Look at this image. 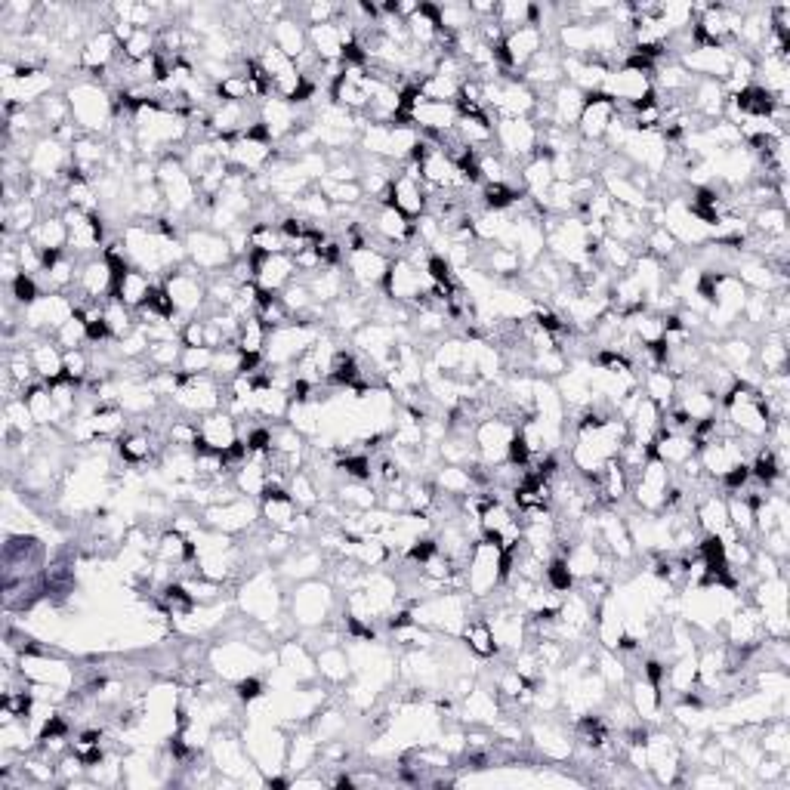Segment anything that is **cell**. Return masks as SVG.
<instances>
[{
  "instance_id": "52a82bcc",
  "label": "cell",
  "mask_w": 790,
  "mask_h": 790,
  "mask_svg": "<svg viewBox=\"0 0 790 790\" xmlns=\"http://www.w3.org/2000/svg\"><path fill=\"white\" fill-rule=\"evenodd\" d=\"M753 362H760V374H781L787 371V362H790V352H787V331H766L763 337V346L757 349V358Z\"/></svg>"
},
{
  "instance_id": "30bf717a",
  "label": "cell",
  "mask_w": 790,
  "mask_h": 790,
  "mask_svg": "<svg viewBox=\"0 0 790 790\" xmlns=\"http://www.w3.org/2000/svg\"><path fill=\"white\" fill-rule=\"evenodd\" d=\"M315 664H318V673L331 682H343L349 676V658L343 649H337V645H325Z\"/></svg>"
},
{
  "instance_id": "3957f363",
  "label": "cell",
  "mask_w": 790,
  "mask_h": 790,
  "mask_svg": "<svg viewBox=\"0 0 790 790\" xmlns=\"http://www.w3.org/2000/svg\"><path fill=\"white\" fill-rule=\"evenodd\" d=\"M334 608V590L321 581H303L294 593V621L300 627H321Z\"/></svg>"
},
{
  "instance_id": "6da1fadb",
  "label": "cell",
  "mask_w": 790,
  "mask_h": 790,
  "mask_svg": "<svg viewBox=\"0 0 790 790\" xmlns=\"http://www.w3.org/2000/svg\"><path fill=\"white\" fill-rule=\"evenodd\" d=\"M183 247H186V260L198 272H204L207 278L223 272L235 260L232 247H229V238L223 232H217V229H210V226L189 229L186 238H183Z\"/></svg>"
},
{
  "instance_id": "8992f818",
  "label": "cell",
  "mask_w": 790,
  "mask_h": 790,
  "mask_svg": "<svg viewBox=\"0 0 790 790\" xmlns=\"http://www.w3.org/2000/svg\"><path fill=\"white\" fill-rule=\"evenodd\" d=\"M269 41L272 47H278L284 56L297 59L300 53L309 50V31L300 19H291V16H281L278 22L269 25Z\"/></svg>"
},
{
  "instance_id": "5b68a950",
  "label": "cell",
  "mask_w": 790,
  "mask_h": 790,
  "mask_svg": "<svg viewBox=\"0 0 790 790\" xmlns=\"http://www.w3.org/2000/svg\"><path fill=\"white\" fill-rule=\"evenodd\" d=\"M155 278L149 275V272H142V269H127L124 275H118L115 278V294L112 297H118L121 303H127L133 312H139L142 306H149V300H152V294H155Z\"/></svg>"
},
{
  "instance_id": "ba28073f",
  "label": "cell",
  "mask_w": 790,
  "mask_h": 790,
  "mask_svg": "<svg viewBox=\"0 0 790 790\" xmlns=\"http://www.w3.org/2000/svg\"><path fill=\"white\" fill-rule=\"evenodd\" d=\"M460 636H463V642H466V649H470L473 655H479V658H494V655H500L497 642H494V633H491V624H488L485 615H476V618L466 621L463 630H460Z\"/></svg>"
},
{
  "instance_id": "7a4b0ae2",
  "label": "cell",
  "mask_w": 790,
  "mask_h": 790,
  "mask_svg": "<svg viewBox=\"0 0 790 790\" xmlns=\"http://www.w3.org/2000/svg\"><path fill=\"white\" fill-rule=\"evenodd\" d=\"M161 284H164V291L173 300L176 315H186V321H189V318H198L204 312V303H207V275L198 272L192 263L189 266L183 263L179 269H173Z\"/></svg>"
},
{
  "instance_id": "8fae6325",
  "label": "cell",
  "mask_w": 790,
  "mask_h": 790,
  "mask_svg": "<svg viewBox=\"0 0 790 790\" xmlns=\"http://www.w3.org/2000/svg\"><path fill=\"white\" fill-rule=\"evenodd\" d=\"M213 368V349L210 346H183L179 355V371L183 374H210Z\"/></svg>"
},
{
  "instance_id": "9c48e42d",
  "label": "cell",
  "mask_w": 790,
  "mask_h": 790,
  "mask_svg": "<svg viewBox=\"0 0 790 790\" xmlns=\"http://www.w3.org/2000/svg\"><path fill=\"white\" fill-rule=\"evenodd\" d=\"M463 710H466V720H470V723H494L500 716L497 698L488 689H470V692H466Z\"/></svg>"
},
{
  "instance_id": "277c9868",
  "label": "cell",
  "mask_w": 790,
  "mask_h": 790,
  "mask_svg": "<svg viewBox=\"0 0 790 790\" xmlns=\"http://www.w3.org/2000/svg\"><path fill=\"white\" fill-rule=\"evenodd\" d=\"M238 599H241V608L250 618H257V621L275 618L281 599H278V587L272 581V571H254V574H250V578L244 581V587H241V593H238Z\"/></svg>"
}]
</instances>
